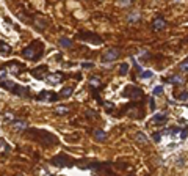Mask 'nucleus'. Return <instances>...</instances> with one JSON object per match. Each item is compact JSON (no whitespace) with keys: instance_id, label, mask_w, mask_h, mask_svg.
Instances as JSON below:
<instances>
[{"instance_id":"cd10ccee","label":"nucleus","mask_w":188,"mask_h":176,"mask_svg":"<svg viewBox=\"0 0 188 176\" xmlns=\"http://www.w3.org/2000/svg\"><path fill=\"white\" fill-rule=\"evenodd\" d=\"M179 99L180 101H188V91H183L179 94Z\"/></svg>"},{"instance_id":"bb28decb","label":"nucleus","mask_w":188,"mask_h":176,"mask_svg":"<svg viewBox=\"0 0 188 176\" xmlns=\"http://www.w3.org/2000/svg\"><path fill=\"white\" fill-rule=\"evenodd\" d=\"M180 69H182V71H188V58H185L180 63Z\"/></svg>"},{"instance_id":"393cba45","label":"nucleus","mask_w":188,"mask_h":176,"mask_svg":"<svg viewBox=\"0 0 188 176\" xmlns=\"http://www.w3.org/2000/svg\"><path fill=\"white\" fill-rule=\"evenodd\" d=\"M152 93H154L155 96H160V94H163V87H160V85H158V87H155V88L152 90Z\"/></svg>"},{"instance_id":"e433bc0d","label":"nucleus","mask_w":188,"mask_h":176,"mask_svg":"<svg viewBox=\"0 0 188 176\" xmlns=\"http://www.w3.org/2000/svg\"><path fill=\"white\" fill-rule=\"evenodd\" d=\"M117 5H121V6H127V5H132V2H119Z\"/></svg>"},{"instance_id":"c85d7f7f","label":"nucleus","mask_w":188,"mask_h":176,"mask_svg":"<svg viewBox=\"0 0 188 176\" xmlns=\"http://www.w3.org/2000/svg\"><path fill=\"white\" fill-rule=\"evenodd\" d=\"M0 148H3V149H9V145L6 143L3 138H0Z\"/></svg>"},{"instance_id":"aec40b11","label":"nucleus","mask_w":188,"mask_h":176,"mask_svg":"<svg viewBox=\"0 0 188 176\" xmlns=\"http://www.w3.org/2000/svg\"><path fill=\"white\" fill-rule=\"evenodd\" d=\"M154 123H164L166 121V113H157L152 119Z\"/></svg>"},{"instance_id":"9b49d317","label":"nucleus","mask_w":188,"mask_h":176,"mask_svg":"<svg viewBox=\"0 0 188 176\" xmlns=\"http://www.w3.org/2000/svg\"><path fill=\"white\" fill-rule=\"evenodd\" d=\"M93 137L96 142H99V143H103V142H107V138H108V135H107L105 131H102V129H96V131L93 132Z\"/></svg>"},{"instance_id":"2eb2a0df","label":"nucleus","mask_w":188,"mask_h":176,"mask_svg":"<svg viewBox=\"0 0 188 176\" xmlns=\"http://www.w3.org/2000/svg\"><path fill=\"white\" fill-rule=\"evenodd\" d=\"M0 85H2L5 90H8V91H13L14 87H16L14 82H13V80H8V79H6V80H2V82H0Z\"/></svg>"},{"instance_id":"5701e85b","label":"nucleus","mask_w":188,"mask_h":176,"mask_svg":"<svg viewBox=\"0 0 188 176\" xmlns=\"http://www.w3.org/2000/svg\"><path fill=\"white\" fill-rule=\"evenodd\" d=\"M152 76H154V72L149 71V69H147V71H143V72H141V77H143V79H150Z\"/></svg>"},{"instance_id":"b1692460","label":"nucleus","mask_w":188,"mask_h":176,"mask_svg":"<svg viewBox=\"0 0 188 176\" xmlns=\"http://www.w3.org/2000/svg\"><path fill=\"white\" fill-rule=\"evenodd\" d=\"M152 138H154V142L160 143V140H162V132H154V134H152Z\"/></svg>"},{"instance_id":"7ed1b4c3","label":"nucleus","mask_w":188,"mask_h":176,"mask_svg":"<svg viewBox=\"0 0 188 176\" xmlns=\"http://www.w3.org/2000/svg\"><path fill=\"white\" fill-rule=\"evenodd\" d=\"M52 164L56 167H74L75 165V159L68 156L66 152H60L55 157H52Z\"/></svg>"},{"instance_id":"ddd939ff","label":"nucleus","mask_w":188,"mask_h":176,"mask_svg":"<svg viewBox=\"0 0 188 176\" xmlns=\"http://www.w3.org/2000/svg\"><path fill=\"white\" fill-rule=\"evenodd\" d=\"M169 84H174V85H182L183 84V76L182 74H176V76H171V77L166 79Z\"/></svg>"},{"instance_id":"412c9836","label":"nucleus","mask_w":188,"mask_h":176,"mask_svg":"<svg viewBox=\"0 0 188 176\" xmlns=\"http://www.w3.org/2000/svg\"><path fill=\"white\" fill-rule=\"evenodd\" d=\"M129 72V63H121L119 66V76H126Z\"/></svg>"},{"instance_id":"dca6fc26","label":"nucleus","mask_w":188,"mask_h":176,"mask_svg":"<svg viewBox=\"0 0 188 176\" xmlns=\"http://www.w3.org/2000/svg\"><path fill=\"white\" fill-rule=\"evenodd\" d=\"M135 140L138 142V143H141V145H146L147 143V137H146L144 132H136V134H135Z\"/></svg>"},{"instance_id":"f257e3e1","label":"nucleus","mask_w":188,"mask_h":176,"mask_svg":"<svg viewBox=\"0 0 188 176\" xmlns=\"http://www.w3.org/2000/svg\"><path fill=\"white\" fill-rule=\"evenodd\" d=\"M27 132H28L33 138V140H38L41 145H44L46 148L49 146H53V145L58 143V138L55 137V135L52 134V132L49 131H44V129H27Z\"/></svg>"},{"instance_id":"f3484780","label":"nucleus","mask_w":188,"mask_h":176,"mask_svg":"<svg viewBox=\"0 0 188 176\" xmlns=\"http://www.w3.org/2000/svg\"><path fill=\"white\" fill-rule=\"evenodd\" d=\"M72 93H74V88L72 87H64L61 91H60V98H69Z\"/></svg>"},{"instance_id":"c9c22d12","label":"nucleus","mask_w":188,"mask_h":176,"mask_svg":"<svg viewBox=\"0 0 188 176\" xmlns=\"http://www.w3.org/2000/svg\"><path fill=\"white\" fill-rule=\"evenodd\" d=\"M149 105H150V109H155V102H154V99H149Z\"/></svg>"},{"instance_id":"f704fd0d","label":"nucleus","mask_w":188,"mask_h":176,"mask_svg":"<svg viewBox=\"0 0 188 176\" xmlns=\"http://www.w3.org/2000/svg\"><path fill=\"white\" fill-rule=\"evenodd\" d=\"M93 63H82V68H85V69H89V68H93Z\"/></svg>"},{"instance_id":"9d476101","label":"nucleus","mask_w":188,"mask_h":176,"mask_svg":"<svg viewBox=\"0 0 188 176\" xmlns=\"http://www.w3.org/2000/svg\"><path fill=\"white\" fill-rule=\"evenodd\" d=\"M46 80L49 82V84L55 85V84H60V82H63V80H64V77H63L61 72H52V74H47Z\"/></svg>"},{"instance_id":"c756f323","label":"nucleus","mask_w":188,"mask_h":176,"mask_svg":"<svg viewBox=\"0 0 188 176\" xmlns=\"http://www.w3.org/2000/svg\"><path fill=\"white\" fill-rule=\"evenodd\" d=\"M102 105L105 109H108V110H113V109H115V105H113L111 102H102Z\"/></svg>"},{"instance_id":"f8f14e48","label":"nucleus","mask_w":188,"mask_h":176,"mask_svg":"<svg viewBox=\"0 0 188 176\" xmlns=\"http://www.w3.org/2000/svg\"><path fill=\"white\" fill-rule=\"evenodd\" d=\"M164 27H166V19L164 18L158 16V18L154 19V22H152V28L154 30H163Z\"/></svg>"},{"instance_id":"20e7f679","label":"nucleus","mask_w":188,"mask_h":176,"mask_svg":"<svg viewBox=\"0 0 188 176\" xmlns=\"http://www.w3.org/2000/svg\"><path fill=\"white\" fill-rule=\"evenodd\" d=\"M77 38L80 41H86V42H91V44H96V46H100L103 42V39L93 32H79L77 33Z\"/></svg>"},{"instance_id":"4468645a","label":"nucleus","mask_w":188,"mask_h":176,"mask_svg":"<svg viewBox=\"0 0 188 176\" xmlns=\"http://www.w3.org/2000/svg\"><path fill=\"white\" fill-rule=\"evenodd\" d=\"M13 127H14L16 131H27V129H28V124H27L25 121H17V119H14Z\"/></svg>"},{"instance_id":"a878e982","label":"nucleus","mask_w":188,"mask_h":176,"mask_svg":"<svg viewBox=\"0 0 188 176\" xmlns=\"http://www.w3.org/2000/svg\"><path fill=\"white\" fill-rule=\"evenodd\" d=\"M3 119H5L6 123H11V124H13V123H14V117H13L11 113H6L5 117H3Z\"/></svg>"},{"instance_id":"7c9ffc66","label":"nucleus","mask_w":188,"mask_h":176,"mask_svg":"<svg viewBox=\"0 0 188 176\" xmlns=\"http://www.w3.org/2000/svg\"><path fill=\"white\" fill-rule=\"evenodd\" d=\"M89 84H91V85H100V80L97 77H91V79H89Z\"/></svg>"},{"instance_id":"f03ea898","label":"nucleus","mask_w":188,"mask_h":176,"mask_svg":"<svg viewBox=\"0 0 188 176\" xmlns=\"http://www.w3.org/2000/svg\"><path fill=\"white\" fill-rule=\"evenodd\" d=\"M42 52H44V44H42L39 39H36V41H33L30 46H27V47L23 49L22 55L28 60H38V58H41Z\"/></svg>"},{"instance_id":"a211bd4d","label":"nucleus","mask_w":188,"mask_h":176,"mask_svg":"<svg viewBox=\"0 0 188 176\" xmlns=\"http://www.w3.org/2000/svg\"><path fill=\"white\" fill-rule=\"evenodd\" d=\"M69 112V107H66V105H58V107L55 109V113L60 115V117H63V115H66Z\"/></svg>"},{"instance_id":"473e14b6","label":"nucleus","mask_w":188,"mask_h":176,"mask_svg":"<svg viewBox=\"0 0 188 176\" xmlns=\"http://www.w3.org/2000/svg\"><path fill=\"white\" fill-rule=\"evenodd\" d=\"M187 137H188V129H183V131L180 132V138H182V140H185Z\"/></svg>"},{"instance_id":"2f4dec72","label":"nucleus","mask_w":188,"mask_h":176,"mask_svg":"<svg viewBox=\"0 0 188 176\" xmlns=\"http://www.w3.org/2000/svg\"><path fill=\"white\" fill-rule=\"evenodd\" d=\"M138 19H140V16H138V14H133V16L130 14V16H129V22H136Z\"/></svg>"},{"instance_id":"4be33fe9","label":"nucleus","mask_w":188,"mask_h":176,"mask_svg":"<svg viewBox=\"0 0 188 176\" xmlns=\"http://www.w3.org/2000/svg\"><path fill=\"white\" fill-rule=\"evenodd\" d=\"M60 46H61V47H70V46H72V41L68 38H60Z\"/></svg>"},{"instance_id":"423d86ee","label":"nucleus","mask_w":188,"mask_h":176,"mask_svg":"<svg viewBox=\"0 0 188 176\" xmlns=\"http://www.w3.org/2000/svg\"><path fill=\"white\" fill-rule=\"evenodd\" d=\"M58 98H60V94H56V93H53V91H47V90L39 91L38 96H36L38 101H47V102H55Z\"/></svg>"},{"instance_id":"6e6552de","label":"nucleus","mask_w":188,"mask_h":176,"mask_svg":"<svg viewBox=\"0 0 188 176\" xmlns=\"http://www.w3.org/2000/svg\"><path fill=\"white\" fill-rule=\"evenodd\" d=\"M46 72H47V66H44V65H41V66H38V68L32 69V76L35 79H38V80H42V79L47 77Z\"/></svg>"},{"instance_id":"1a4fd4ad","label":"nucleus","mask_w":188,"mask_h":176,"mask_svg":"<svg viewBox=\"0 0 188 176\" xmlns=\"http://www.w3.org/2000/svg\"><path fill=\"white\" fill-rule=\"evenodd\" d=\"M11 93L16 94V96H19V98H30V88L28 87H22V85H17V84H16V87Z\"/></svg>"},{"instance_id":"6ab92c4d","label":"nucleus","mask_w":188,"mask_h":176,"mask_svg":"<svg viewBox=\"0 0 188 176\" xmlns=\"http://www.w3.org/2000/svg\"><path fill=\"white\" fill-rule=\"evenodd\" d=\"M0 54H11V47H9L8 44H5V42L0 41Z\"/></svg>"},{"instance_id":"0eeeda50","label":"nucleus","mask_w":188,"mask_h":176,"mask_svg":"<svg viewBox=\"0 0 188 176\" xmlns=\"http://www.w3.org/2000/svg\"><path fill=\"white\" fill-rule=\"evenodd\" d=\"M119 49H116V47H113V49H108L107 51V54L103 55V61L105 63H111V61H115L116 58H119Z\"/></svg>"},{"instance_id":"72a5a7b5","label":"nucleus","mask_w":188,"mask_h":176,"mask_svg":"<svg viewBox=\"0 0 188 176\" xmlns=\"http://www.w3.org/2000/svg\"><path fill=\"white\" fill-rule=\"evenodd\" d=\"M86 117H88V118H96L97 115H96V112H93V110H88V112H86Z\"/></svg>"},{"instance_id":"4c0bfd02","label":"nucleus","mask_w":188,"mask_h":176,"mask_svg":"<svg viewBox=\"0 0 188 176\" xmlns=\"http://www.w3.org/2000/svg\"><path fill=\"white\" fill-rule=\"evenodd\" d=\"M183 160H185L183 157H179L177 159V165H183Z\"/></svg>"},{"instance_id":"39448f33","label":"nucleus","mask_w":188,"mask_h":176,"mask_svg":"<svg viewBox=\"0 0 188 176\" xmlns=\"http://www.w3.org/2000/svg\"><path fill=\"white\" fill-rule=\"evenodd\" d=\"M124 96H127L130 99H141L144 96V93H143V90L135 87V85H129L126 88V91H124Z\"/></svg>"}]
</instances>
